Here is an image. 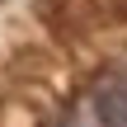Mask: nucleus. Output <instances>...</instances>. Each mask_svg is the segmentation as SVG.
<instances>
[{
	"label": "nucleus",
	"mask_w": 127,
	"mask_h": 127,
	"mask_svg": "<svg viewBox=\"0 0 127 127\" xmlns=\"http://www.w3.org/2000/svg\"><path fill=\"white\" fill-rule=\"evenodd\" d=\"M66 127H108V123H104V118L94 113V104H90V99H80V104L71 108V118H66Z\"/></svg>",
	"instance_id": "f03ea898"
},
{
	"label": "nucleus",
	"mask_w": 127,
	"mask_h": 127,
	"mask_svg": "<svg viewBox=\"0 0 127 127\" xmlns=\"http://www.w3.org/2000/svg\"><path fill=\"white\" fill-rule=\"evenodd\" d=\"M61 127H66V123H61Z\"/></svg>",
	"instance_id": "20e7f679"
},
{
	"label": "nucleus",
	"mask_w": 127,
	"mask_h": 127,
	"mask_svg": "<svg viewBox=\"0 0 127 127\" xmlns=\"http://www.w3.org/2000/svg\"><path fill=\"white\" fill-rule=\"evenodd\" d=\"M90 104L108 127H127V75H99L90 90Z\"/></svg>",
	"instance_id": "f257e3e1"
},
{
	"label": "nucleus",
	"mask_w": 127,
	"mask_h": 127,
	"mask_svg": "<svg viewBox=\"0 0 127 127\" xmlns=\"http://www.w3.org/2000/svg\"><path fill=\"white\" fill-rule=\"evenodd\" d=\"M123 75H127V71H123Z\"/></svg>",
	"instance_id": "7ed1b4c3"
}]
</instances>
